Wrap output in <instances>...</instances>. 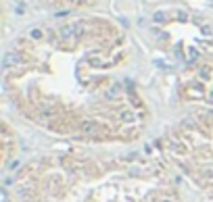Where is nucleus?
Wrapping results in <instances>:
<instances>
[{
    "label": "nucleus",
    "instance_id": "1",
    "mask_svg": "<svg viewBox=\"0 0 213 202\" xmlns=\"http://www.w3.org/2000/svg\"><path fill=\"white\" fill-rule=\"evenodd\" d=\"M19 63H21V56H19L17 52H6V54H4V60H2L4 69H9V67H15V65H19Z\"/></svg>",
    "mask_w": 213,
    "mask_h": 202
},
{
    "label": "nucleus",
    "instance_id": "2",
    "mask_svg": "<svg viewBox=\"0 0 213 202\" xmlns=\"http://www.w3.org/2000/svg\"><path fill=\"white\" fill-rule=\"evenodd\" d=\"M29 38H34V40H40V38H42V31H40V29H32V31H29Z\"/></svg>",
    "mask_w": 213,
    "mask_h": 202
},
{
    "label": "nucleus",
    "instance_id": "3",
    "mask_svg": "<svg viewBox=\"0 0 213 202\" xmlns=\"http://www.w3.org/2000/svg\"><path fill=\"white\" fill-rule=\"evenodd\" d=\"M163 19H165V13H155V21H157V23H163Z\"/></svg>",
    "mask_w": 213,
    "mask_h": 202
},
{
    "label": "nucleus",
    "instance_id": "4",
    "mask_svg": "<svg viewBox=\"0 0 213 202\" xmlns=\"http://www.w3.org/2000/svg\"><path fill=\"white\" fill-rule=\"evenodd\" d=\"M203 34L209 36V34H211V27H209V25H203Z\"/></svg>",
    "mask_w": 213,
    "mask_h": 202
}]
</instances>
